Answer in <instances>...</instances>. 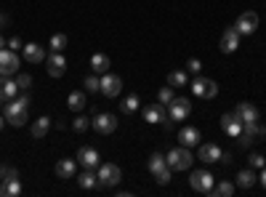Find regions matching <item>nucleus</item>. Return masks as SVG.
I'll use <instances>...</instances> for the list:
<instances>
[{
	"instance_id": "nucleus-1",
	"label": "nucleus",
	"mask_w": 266,
	"mask_h": 197,
	"mask_svg": "<svg viewBox=\"0 0 266 197\" xmlns=\"http://www.w3.org/2000/svg\"><path fill=\"white\" fill-rule=\"evenodd\" d=\"M27 109H29V96L19 94V99L6 101V120L11 125H16V128H21L27 123Z\"/></svg>"
},
{
	"instance_id": "nucleus-2",
	"label": "nucleus",
	"mask_w": 266,
	"mask_h": 197,
	"mask_svg": "<svg viewBox=\"0 0 266 197\" xmlns=\"http://www.w3.org/2000/svg\"><path fill=\"white\" fill-rule=\"evenodd\" d=\"M165 160H168V165H170L173 171H189L192 163H194L189 147H173L170 152L165 155Z\"/></svg>"
},
{
	"instance_id": "nucleus-3",
	"label": "nucleus",
	"mask_w": 266,
	"mask_h": 197,
	"mask_svg": "<svg viewBox=\"0 0 266 197\" xmlns=\"http://www.w3.org/2000/svg\"><path fill=\"white\" fill-rule=\"evenodd\" d=\"M189 187L194 192H200V194H211L213 187H216V179H213L211 171H194L189 176Z\"/></svg>"
},
{
	"instance_id": "nucleus-4",
	"label": "nucleus",
	"mask_w": 266,
	"mask_h": 197,
	"mask_svg": "<svg viewBox=\"0 0 266 197\" xmlns=\"http://www.w3.org/2000/svg\"><path fill=\"white\" fill-rule=\"evenodd\" d=\"M96 176H99V184H101V187H117L120 179H123V173H120V168L114 165V163H101Z\"/></svg>"
},
{
	"instance_id": "nucleus-5",
	"label": "nucleus",
	"mask_w": 266,
	"mask_h": 197,
	"mask_svg": "<svg viewBox=\"0 0 266 197\" xmlns=\"http://www.w3.org/2000/svg\"><path fill=\"white\" fill-rule=\"evenodd\" d=\"M189 112H192V101L184 99V96H176V99L168 104V118H170L173 123H176V120H187Z\"/></svg>"
},
{
	"instance_id": "nucleus-6",
	"label": "nucleus",
	"mask_w": 266,
	"mask_h": 197,
	"mask_svg": "<svg viewBox=\"0 0 266 197\" xmlns=\"http://www.w3.org/2000/svg\"><path fill=\"white\" fill-rule=\"evenodd\" d=\"M192 94H197L200 99H213L218 94V86H216V80L197 75V77H194V83H192Z\"/></svg>"
},
{
	"instance_id": "nucleus-7",
	"label": "nucleus",
	"mask_w": 266,
	"mask_h": 197,
	"mask_svg": "<svg viewBox=\"0 0 266 197\" xmlns=\"http://www.w3.org/2000/svg\"><path fill=\"white\" fill-rule=\"evenodd\" d=\"M114 128H117V118L112 112H99L94 118V131L101 133V136H112Z\"/></svg>"
},
{
	"instance_id": "nucleus-8",
	"label": "nucleus",
	"mask_w": 266,
	"mask_h": 197,
	"mask_svg": "<svg viewBox=\"0 0 266 197\" xmlns=\"http://www.w3.org/2000/svg\"><path fill=\"white\" fill-rule=\"evenodd\" d=\"M101 86H99V91L104 96H109V99H114V96H120V91H123V80L117 77V75H112V72H104L101 77Z\"/></svg>"
},
{
	"instance_id": "nucleus-9",
	"label": "nucleus",
	"mask_w": 266,
	"mask_h": 197,
	"mask_svg": "<svg viewBox=\"0 0 266 197\" xmlns=\"http://www.w3.org/2000/svg\"><path fill=\"white\" fill-rule=\"evenodd\" d=\"M258 136L266 138V128H263V125H258V120H250V123H242V133L237 138H240L242 147H248L253 138H258Z\"/></svg>"
},
{
	"instance_id": "nucleus-10",
	"label": "nucleus",
	"mask_w": 266,
	"mask_h": 197,
	"mask_svg": "<svg viewBox=\"0 0 266 197\" xmlns=\"http://www.w3.org/2000/svg\"><path fill=\"white\" fill-rule=\"evenodd\" d=\"M16 72H19V56L11 51V48H3V51H0V75L11 77V75H16Z\"/></svg>"
},
{
	"instance_id": "nucleus-11",
	"label": "nucleus",
	"mask_w": 266,
	"mask_h": 197,
	"mask_svg": "<svg viewBox=\"0 0 266 197\" xmlns=\"http://www.w3.org/2000/svg\"><path fill=\"white\" fill-rule=\"evenodd\" d=\"M234 30L240 35H253V32L258 30V14H256V11H245V14H240Z\"/></svg>"
},
{
	"instance_id": "nucleus-12",
	"label": "nucleus",
	"mask_w": 266,
	"mask_h": 197,
	"mask_svg": "<svg viewBox=\"0 0 266 197\" xmlns=\"http://www.w3.org/2000/svg\"><path fill=\"white\" fill-rule=\"evenodd\" d=\"M45 62H48V75H51V77H62V75L67 72V59H64V53L51 51Z\"/></svg>"
},
{
	"instance_id": "nucleus-13",
	"label": "nucleus",
	"mask_w": 266,
	"mask_h": 197,
	"mask_svg": "<svg viewBox=\"0 0 266 197\" xmlns=\"http://www.w3.org/2000/svg\"><path fill=\"white\" fill-rule=\"evenodd\" d=\"M221 128H224L226 136H240L242 133V118L237 112H226L221 118Z\"/></svg>"
},
{
	"instance_id": "nucleus-14",
	"label": "nucleus",
	"mask_w": 266,
	"mask_h": 197,
	"mask_svg": "<svg viewBox=\"0 0 266 197\" xmlns=\"http://www.w3.org/2000/svg\"><path fill=\"white\" fill-rule=\"evenodd\" d=\"M237 48H240V32L234 27L224 30V35H221V51L224 53H234Z\"/></svg>"
},
{
	"instance_id": "nucleus-15",
	"label": "nucleus",
	"mask_w": 266,
	"mask_h": 197,
	"mask_svg": "<svg viewBox=\"0 0 266 197\" xmlns=\"http://www.w3.org/2000/svg\"><path fill=\"white\" fill-rule=\"evenodd\" d=\"M21 53H24V59H27L29 64L45 62V48H43V45H38V43H27L24 48H21Z\"/></svg>"
},
{
	"instance_id": "nucleus-16",
	"label": "nucleus",
	"mask_w": 266,
	"mask_h": 197,
	"mask_svg": "<svg viewBox=\"0 0 266 197\" xmlns=\"http://www.w3.org/2000/svg\"><path fill=\"white\" fill-rule=\"evenodd\" d=\"M77 163L83 165V168H96V165H99V152H96L94 147H80Z\"/></svg>"
},
{
	"instance_id": "nucleus-17",
	"label": "nucleus",
	"mask_w": 266,
	"mask_h": 197,
	"mask_svg": "<svg viewBox=\"0 0 266 197\" xmlns=\"http://www.w3.org/2000/svg\"><path fill=\"white\" fill-rule=\"evenodd\" d=\"M19 94V86H16V80H11L6 75H0V101H11Z\"/></svg>"
},
{
	"instance_id": "nucleus-18",
	"label": "nucleus",
	"mask_w": 266,
	"mask_h": 197,
	"mask_svg": "<svg viewBox=\"0 0 266 197\" xmlns=\"http://www.w3.org/2000/svg\"><path fill=\"white\" fill-rule=\"evenodd\" d=\"M221 149H218V144H202L200 147V152H197V157L202 160V163H218L221 160Z\"/></svg>"
},
{
	"instance_id": "nucleus-19",
	"label": "nucleus",
	"mask_w": 266,
	"mask_h": 197,
	"mask_svg": "<svg viewBox=\"0 0 266 197\" xmlns=\"http://www.w3.org/2000/svg\"><path fill=\"white\" fill-rule=\"evenodd\" d=\"M197 142H200V131H197V128L187 125V128L179 131V144H181V147H194Z\"/></svg>"
},
{
	"instance_id": "nucleus-20",
	"label": "nucleus",
	"mask_w": 266,
	"mask_h": 197,
	"mask_svg": "<svg viewBox=\"0 0 266 197\" xmlns=\"http://www.w3.org/2000/svg\"><path fill=\"white\" fill-rule=\"evenodd\" d=\"M165 107L163 104H152V107H146L144 109V120L146 123H165Z\"/></svg>"
},
{
	"instance_id": "nucleus-21",
	"label": "nucleus",
	"mask_w": 266,
	"mask_h": 197,
	"mask_svg": "<svg viewBox=\"0 0 266 197\" xmlns=\"http://www.w3.org/2000/svg\"><path fill=\"white\" fill-rule=\"evenodd\" d=\"M75 171H77V163H75V160H69V157H64V160L56 163V176H59V179H72Z\"/></svg>"
},
{
	"instance_id": "nucleus-22",
	"label": "nucleus",
	"mask_w": 266,
	"mask_h": 197,
	"mask_svg": "<svg viewBox=\"0 0 266 197\" xmlns=\"http://www.w3.org/2000/svg\"><path fill=\"white\" fill-rule=\"evenodd\" d=\"M237 115L242 118V123L258 120V109H256V104H250V101H240V107H237Z\"/></svg>"
},
{
	"instance_id": "nucleus-23",
	"label": "nucleus",
	"mask_w": 266,
	"mask_h": 197,
	"mask_svg": "<svg viewBox=\"0 0 266 197\" xmlns=\"http://www.w3.org/2000/svg\"><path fill=\"white\" fill-rule=\"evenodd\" d=\"M16 194H21V181L19 179L0 181V197H16Z\"/></svg>"
},
{
	"instance_id": "nucleus-24",
	"label": "nucleus",
	"mask_w": 266,
	"mask_h": 197,
	"mask_svg": "<svg viewBox=\"0 0 266 197\" xmlns=\"http://www.w3.org/2000/svg\"><path fill=\"white\" fill-rule=\"evenodd\" d=\"M48 128H51V118H48V115H43V118H38V120L32 123L29 133H32L35 138H43L45 133H48Z\"/></svg>"
},
{
	"instance_id": "nucleus-25",
	"label": "nucleus",
	"mask_w": 266,
	"mask_h": 197,
	"mask_svg": "<svg viewBox=\"0 0 266 197\" xmlns=\"http://www.w3.org/2000/svg\"><path fill=\"white\" fill-rule=\"evenodd\" d=\"M91 72H109V56H104V53H94L91 56Z\"/></svg>"
},
{
	"instance_id": "nucleus-26",
	"label": "nucleus",
	"mask_w": 266,
	"mask_h": 197,
	"mask_svg": "<svg viewBox=\"0 0 266 197\" xmlns=\"http://www.w3.org/2000/svg\"><path fill=\"white\" fill-rule=\"evenodd\" d=\"M67 107L72 112H83L85 109V94L83 91H72V94L67 96Z\"/></svg>"
},
{
	"instance_id": "nucleus-27",
	"label": "nucleus",
	"mask_w": 266,
	"mask_h": 197,
	"mask_svg": "<svg viewBox=\"0 0 266 197\" xmlns=\"http://www.w3.org/2000/svg\"><path fill=\"white\" fill-rule=\"evenodd\" d=\"M77 184H80L83 189H96V187H99V176L94 173V168H85V173H80Z\"/></svg>"
},
{
	"instance_id": "nucleus-28",
	"label": "nucleus",
	"mask_w": 266,
	"mask_h": 197,
	"mask_svg": "<svg viewBox=\"0 0 266 197\" xmlns=\"http://www.w3.org/2000/svg\"><path fill=\"white\" fill-rule=\"evenodd\" d=\"M146 168H149V173H160L163 168H168V160H165V155H160V152H155V155H149V163H146Z\"/></svg>"
},
{
	"instance_id": "nucleus-29",
	"label": "nucleus",
	"mask_w": 266,
	"mask_h": 197,
	"mask_svg": "<svg viewBox=\"0 0 266 197\" xmlns=\"http://www.w3.org/2000/svg\"><path fill=\"white\" fill-rule=\"evenodd\" d=\"M258 179H256V173H253L250 168L248 171H240L237 173V181H234V187H242V189H250L253 184H256Z\"/></svg>"
},
{
	"instance_id": "nucleus-30",
	"label": "nucleus",
	"mask_w": 266,
	"mask_h": 197,
	"mask_svg": "<svg viewBox=\"0 0 266 197\" xmlns=\"http://www.w3.org/2000/svg\"><path fill=\"white\" fill-rule=\"evenodd\" d=\"M211 194H218V197H232L234 194V184L232 181H218Z\"/></svg>"
},
{
	"instance_id": "nucleus-31",
	"label": "nucleus",
	"mask_w": 266,
	"mask_h": 197,
	"mask_svg": "<svg viewBox=\"0 0 266 197\" xmlns=\"http://www.w3.org/2000/svg\"><path fill=\"white\" fill-rule=\"evenodd\" d=\"M138 107H141V101H138V96H136V94L125 96V99H123V104H120V109H123V112H128V115H131V112H136Z\"/></svg>"
},
{
	"instance_id": "nucleus-32",
	"label": "nucleus",
	"mask_w": 266,
	"mask_h": 197,
	"mask_svg": "<svg viewBox=\"0 0 266 197\" xmlns=\"http://www.w3.org/2000/svg\"><path fill=\"white\" fill-rule=\"evenodd\" d=\"M168 86H173V88L187 86V72H181V69H176V72H170V75H168Z\"/></svg>"
},
{
	"instance_id": "nucleus-33",
	"label": "nucleus",
	"mask_w": 266,
	"mask_h": 197,
	"mask_svg": "<svg viewBox=\"0 0 266 197\" xmlns=\"http://www.w3.org/2000/svg\"><path fill=\"white\" fill-rule=\"evenodd\" d=\"M173 99H176V91H173V86H165V88L157 91V101L160 104H170Z\"/></svg>"
},
{
	"instance_id": "nucleus-34",
	"label": "nucleus",
	"mask_w": 266,
	"mask_h": 197,
	"mask_svg": "<svg viewBox=\"0 0 266 197\" xmlns=\"http://www.w3.org/2000/svg\"><path fill=\"white\" fill-rule=\"evenodd\" d=\"M67 43H69L67 35H62V32L53 35V38H51V51H59V53H62V51L67 48Z\"/></svg>"
},
{
	"instance_id": "nucleus-35",
	"label": "nucleus",
	"mask_w": 266,
	"mask_h": 197,
	"mask_svg": "<svg viewBox=\"0 0 266 197\" xmlns=\"http://www.w3.org/2000/svg\"><path fill=\"white\" fill-rule=\"evenodd\" d=\"M72 128H75V133H85L91 128V120L85 118V115H77L75 123H72Z\"/></svg>"
},
{
	"instance_id": "nucleus-36",
	"label": "nucleus",
	"mask_w": 266,
	"mask_h": 197,
	"mask_svg": "<svg viewBox=\"0 0 266 197\" xmlns=\"http://www.w3.org/2000/svg\"><path fill=\"white\" fill-rule=\"evenodd\" d=\"M8 179H19L16 168H11V165H0V181H8Z\"/></svg>"
},
{
	"instance_id": "nucleus-37",
	"label": "nucleus",
	"mask_w": 266,
	"mask_h": 197,
	"mask_svg": "<svg viewBox=\"0 0 266 197\" xmlns=\"http://www.w3.org/2000/svg\"><path fill=\"white\" fill-rule=\"evenodd\" d=\"M170 176H173V168H170V165H168V168H163V171H160V173H155L157 184H163V187H165V184L170 181Z\"/></svg>"
},
{
	"instance_id": "nucleus-38",
	"label": "nucleus",
	"mask_w": 266,
	"mask_h": 197,
	"mask_svg": "<svg viewBox=\"0 0 266 197\" xmlns=\"http://www.w3.org/2000/svg\"><path fill=\"white\" fill-rule=\"evenodd\" d=\"M16 86H19V91H27V88L32 86V77H29L27 72H21V75H16Z\"/></svg>"
},
{
	"instance_id": "nucleus-39",
	"label": "nucleus",
	"mask_w": 266,
	"mask_h": 197,
	"mask_svg": "<svg viewBox=\"0 0 266 197\" xmlns=\"http://www.w3.org/2000/svg\"><path fill=\"white\" fill-rule=\"evenodd\" d=\"M99 86H101V80H99L96 75H88V77H85V91H91V94H94V91H99Z\"/></svg>"
},
{
	"instance_id": "nucleus-40",
	"label": "nucleus",
	"mask_w": 266,
	"mask_h": 197,
	"mask_svg": "<svg viewBox=\"0 0 266 197\" xmlns=\"http://www.w3.org/2000/svg\"><path fill=\"white\" fill-rule=\"evenodd\" d=\"M248 163H250V168H263L266 165V157L263 155H250Z\"/></svg>"
},
{
	"instance_id": "nucleus-41",
	"label": "nucleus",
	"mask_w": 266,
	"mask_h": 197,
	"mask_svg": "<svg viewBox=\"0 0 266 197\" xmlns=\"http://www.w3.org/2000/svg\"><path fill=\"white\" fill-rule=\"evenodd\" d=\"M8 48L11 51H21V48H24V43H21V38H11L8 40Z\"/></svg>"
},
{
	"instance_id": "nucleus-42",
	"label": "nucleus",
	"mask_w": 266,
	"mask_h": 197,
	"mask_svg": "<svg viewBox=\"0 0 266 197\" xmlns=\"http://www.w3.org/2000/svg\"><path fill=\"white\" fill-rule=\"evenodd\" d=\"M187 69H189V72H194V75H197V72H200V69H202V64H200V59H189V64H187Z\"/></svg>"
},
{
	"instance_id": "nucleus-43",
	"label": "nucleus",
	"mask_w": 266,
	"mask_h": 197,
	"mask_svg": "<svg viewBox=\"0 0 266 197\" xmlns=\"http://www.w3.org/2000/svg\"><path fill=\"white\" fill-rule=\"evenodd\" d=\"M261 187H263V189H266V165H263V168H261Z\"/></svg>"
},
{
	"instance_id": "nucleus-44",
	"label": "nucleus",
	"mask_w": 266,
	"mask_h": 197,
	"mask_svg": "<svg viewBox=\"0 0 266 197\" xmlns=\"http://www.w3.org/2000/svg\"><path fill=\"white\" fill-rule=\"evenodd\" d=\"M3 24H8V16H6V14H0V27H3Z\"/></svg>"
},
{
	"instance_id": "nucleus-45",
	"label": "nucleus",
	"mask_w": 266,
	"mask_h": 197,
	"mask_svg": "<svg viewBox=\"0 0 266 197\" xmlns=\"http://www.w3.org/2000/svg\"><path fill=\"white\" fill-rule=\"evenodd\" d=\"M3 48H6V38L0 35V51H3Z\"/></svg>"
},
{
	"instance_id": "nucleus-46",
	"label": "nucleus",
	"mask_w": 266,
	"mask_h": 197,
	"mask_svg": "<svg viewBox=\"0 0 266 197\" xmlns=\"http://www.w3.org/2000/svg\"><path fill=\"white\" fill-rule=\"evenodd\" d=\"M0 128H3V115H0Z\"/></svg>"
}]
</instances>
